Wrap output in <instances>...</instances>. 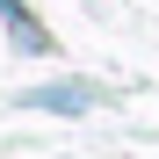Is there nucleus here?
<instances>
[{"label":"nucleus","mask_w":159,"mask_h":159,"mask_svg":"<svg viewBox=\"0 0 159 159\" xmlns=\"http://www.w3.org/2000/svg\"><path fill=\"white\" fill-rule=\"evenodd\" d=\"M94 101H109L94 80H43V87L22 94V109H43V116H87Z\"/></svg>","instance_id":"nucleus-1"},{"label":"nucleus","mask_w":159,"mask_h":159,"mask_svg":"<svg viewBox=\"0 0 159 159\" xmlns=\"http://www.w3.org/2000/svg\"><path fill=\"white\" fill-rule=\"evenodd\" d=\"M0 22H7V43L22 51V58H43V51H51V29L22 7V0H0Z\"/></svg>","instance_id":"nucleus-2"}]
</instances>
